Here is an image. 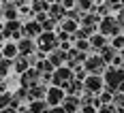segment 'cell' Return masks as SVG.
Segmentation results:
<instances>
[{
    "instance_id": "cell-1",
    "label": "cell",
    "mask_w": 124,
    "mask_h": 113,
    "mask_svg": "<svg viewBox=\"0 0 124 113\" xmlns=\"http://www.w3.org/2000/svg\"><path fill=\"white\" fill-rule=\"evenodd\" d=\"M120 30H122V26H120V21H118V17H111V15L103 17L101 24H99V32L103 34V36H118Z\"/></svg>"
},
{
    "instance_id": "cell-2",
    "label": "cell",
    "mask_w": 124,
    "mask_h": 113,
    "mask_svg": "<svg viewBox=\"0 0 124 113\" xmlns=\"http://www.w3.org/2000/svg\"><path fill=\"white\" fill-rule=\"evenodd\" d=\"M75 79V73L69 68V66H60V68H56L54 71V75H51V83L56 85V88H66L71 81Z\"/></svg>"
},
{
    "instance_id": "cell-3",
    "label": "cell",
    "mask_w": 124,
    "mask_h": 113,
    "mask_svg": "<svg viewBox=\"0 0 124 113\" xmlns=\"http://www.w3.org/2000/svg\"><path fill=\"white\" fill-rule=\"evenodd\" d=\"M84 68H86L88 75H105L107 62H105L101 56H88V60L84 62Z\"/></svg>"
},
{
    "instance_id": "cell-4",
    "label": "cell",
    "mask_w": 124,
    "mask_h": 113,
    "mask_svg": "<svg viewBox=\"0 0 124 113\" xmlns=\"http://www.w3.org/2000/svg\"><path fill=\"white\" fill-rule=\"evenodd\" d=\"M37 47L43 53H51L54 49H58V36H56V32H43L37 38Z\"/></svg>"
},
{
    "instance_id": "cell-5",
    "label": "cell",
    "mask_w": 124,
    "mask_h": 113,
    "mask_svg": "<svg viewBox=\"0 0 124 113\" xmlns=\"http://www.w3.org/2000/svg\"><path fill=\"white\" fill-rule=\"evenodd\" d=\"M84 90L90 92V94H94V96H99L101 92L105 90V79H103V75H88L86 81H84Z\"/></svg>"
},
{
    "instance_id": "cell-6",
    "label": "cell",
    "mask_w": 124,
    "mask_h": 113,
    "mask_svg": "<svg viewBox=\"0 0 124 113\" xmlns=\"http://www.w3.org/2000/svg\"><path fill=\"white\" fill-rule=\"evenodd\" d=\"M39 83H43V79H41V73H39L37 68H28L24 75H19V85L26 90L34 88V85H39Z\"/></svg>"
},
{
    "instance_id": "cell-7",
    "label": "cell",
    "mask_w": 124,
    "mask_h": 113,
    "mask_svg": "<svg viewBox=\"0 0 124 113\" xmlns=\"http://www.w3.org/2000/svg\"><path fill=\"white\" fill-rule=\"evenodd\" d=\"M64 98H66V92L62 88H56V85H51L47 90V96H45V100H47L49 107H60L62 102H64Z\"/></svg>"
},
{
    "instance_id": "cell-8",
    "label": "cell",
    "mask_w": 124,
    "mask_h": 113,
    "mask_svg": "<svg viewBox=\"0 0 124 113\" xmlns=\"http://www.w3.org/2000/svg\"><path fill=\"white\" fill-rule=\"evenodd\" d=\"M41 34H43V28H41V24L34 21V19L22 26V38H39Z\"/></svg>"
},
{
    "instance_id": "cell-9",
    "label": "cell",
    "mask_w": 124,
    "mask_h": 113,
    "mask_svg": "<svg viewBox=\"0 0 124 113\" xmlns=\"http://www.w3.org/2000/svg\"><path fill=\"white\" fill-rule=\"evenodd\" d=\"M17 49H19V56H34L39 51L37 47V41L34 38H22V41H17Z\"/></svg>"
},
{
    "instance_id": "cell-10",
    "label": "cell",
    "mask_w": 124,
    "mask_h": 113,
    "mask_svg": "<svg viewBox=\"0 0 124 113\" xmlns=\"http://www.w3.org/2000/svg\"><path fill=\"white\" fill-rule=\"evenodd\" d=\"M101 19H103V17H99L94 11H90V13H86V15L81 17V24H79V26H81V28H86V30H90V32L94 34V30L99 28Z\"/></svg>"
},
{
    "instance_id": "cell-11",
    "label": "cell",
    "mask_w": 124,
    "mask_h": 113,
    "mask_svg": "<svg viewBox=\"0 0 124 113\" xmlns=\"http://www.w3.org/2000/svg\"><path fill=\"white\" fill-rule=\"evenodd\" d=\"M47 15H49V19H54L56 24H62V21L66 19V9H62L60 4L56 2V4H51V7H49Z\"/></svg>"
},
{
    "instance_id": "cell-12",
    "label": "cell",
    "mask_w": 124,
    "mask_h": 113,
    "mask_svg": "<svg viewBox=\"0 0 124 113\" xmlns=\"http://www.w3.org/2000/svg\"><path fill=\"white\" fill-rule=\"evenodd\" d=\"M47 85L45 83H39V85H34V88L28 90V96H30V102L32 100H45V96H47Z\"/></svg>"
},
{
    "instance_id": "cell-13",
    "label": "cell",
    "mask_w": 124,
    "mask_h": 113,
    "mask_svg": "<svg viewBox=\"0 0 124 113\" xmlns=\"http://www.w3.org/2000/svg\"><path fill=\"white\" fill-rule=\"evenodd\" d=\"M17 15H19V7H17L15 2H7V4H2V17H4L7 21L17 19Z\"/></svg>"
},
{
    "instance_id": "cell-14",
    "label": "cell",
    "mask_w": 124,
    "mask_h": 113,
    "mask_svg": "<svg viewBox=\"0 0 124 113\" xmlns=\"http://www.w3.org/2000/svg\"><path fill=\"white\" fill-rule=\"evenodd\" d=\"M2 58H7V60H15L17 56H19V49H17V43H13V41H7L4 45H2Z\"/></svg>"
},
{
    "instance_id": "cell-15",
    "label": "cell",
    "mask_w": 124,
    "mask_h": 113,
    "mask_svg": "<svg viewBox=\"0 0 124 113\" xmlns=\"http://www.w3.org/2000/svg\"><path fill=\"white\" fill-rule=\"evenodd\" d=\"M62 109H64L66 113H79L81 102H79V98H77V96H66V98H64V102H62Z\"/></svg>"
},
{
    "instance_id": "cell-16",
    "label": "cell",
    "mask_w": 124,
    "mask_h": 113,
    "mask_svg": "<svg viewBox=\"0 0 124 113\" xmlns=\"http://www.w3.org/2000/svg\"><path fill=\"white\" fill-rule=\"evenodd\" d=\"M47 60L54 64V68H60V66H64V62H66V51H62V49H54L49 56H47Z\"/></svg>"
},
{
    "instance_id": "cell-17",
    "label": "cell",
    "mask_w": 124,
    "mask_h": 113,
    "mask_svg": "<svg viewBox=\"0 0 124 113\" xmlns=\"http://www.w3.org/2000/svg\"><path fill=\"white\" fill-rule=\"evenodd\" d=\"M64 92H66V96H77V98H79V96L86 92V90H84V81H77V79H73V81H71V83L64 88Z\"/></svg>"
},
{
    "instance_id": "cell-18",
    "label": "cell",
    "mask_w": 124,
    "mask_h": 113,
    "mask_svg": "<svg viewBox=\"0 0 124 113\" xmlns=\"http://www.w3.org/2000/svg\"><path fill=\"white\" fill-rule=\"evenodd\" d=\"M28 68H32V66H30V62H28L26 56H17V58L13 60V71H15L17 75H24Z\"/></svg>"
},
{
    "instance_id": "cell-19",
    "label": "cell",
    "mask_w": 124,
    "mask_h": 113,
    "mask_svg": "<svg viewBox=\"0 0 124 113\" xmlns=\"http://www.w3.org/2000/svg\"><path fill=\"white\" fill-rule=\"evenodd\" d=\"M88 41H90V49L92 51H101L103 47L109 45V43H107V36H103V34H92Z\"/></svg>"
},
{
    "instance_id": "cell-20",
    "label": "cell",
    "mask_w": 124,
    "mask_h": 113,
    "mask_svg": "<svg viewBox=\"0 0 124 113\" xmlns=\"http://www.w3.org/2000/svg\"><path fill=\"white\" fill-rule=\"evenodd\" d=\"M99 56H101V58H103V60H105L107 64H109V62H113V60L120 56V51H118V49H113L111 45H107V47H103V49L99 51Z\"/></svg>"
},
{
    "instance_id": "cell-21",
    "label": "cell",
    "mask_w": 124,
    "mask_h": 113,
    "mask_svg": "<svg viewBox=\"0 0 124 113\" xmlns=\"http://www.w3.org/2000/svg\"><path fill=\"white\" fill-rule=\"evenodd\" d=\"M28 109H30V113H47L51 107L47 105V100H32L28 102Z\"/></svg>"
},
{
    "instance_id": "cell-22",
    "label": "cell",
    "mask_w": 124,
    "mask_h": 113,
    "mask_svg": "<svg viewBox=\"0 0 124 113\" xmlns=\"http://www.w3.org/2000/svg\"><path fill=\"white\" fill-rule=\"evenodd\" d=\"M58 28H60V30H64V32H69V34L73 36L75 32L79 30V24H77V21H71V19H64V21H62Z\"/></svg>"
},
{
    "instance_id": "cell-23",
    "label": "cell",
    "mask_w": 124,
    "mask_h": 113,
    "mask_svg": "<svg viewBox=\"0 0 124 113\" xmlns=\"http://www.w3.org/2000/svg\"><path fill=\"white\" fill-rule=\"evenodd\" d=\"M9 71H13V60L2 58V60H0V79H7Z\"/></svg>"
},
{
    "instance_id": "cell-24",
    "label": "cell",
    "mask_w": 124,
    "mask_h": 113,
    "mask_svg": "<svg viewBox=\"0 0 124 113\" xmlns=\"http://www.w3.org/2000/svg\"><path fill=\"white\" fill-rule=\"evenodd\" d=\"M75 7L79 11L90 13V11H94V0H75Z\"/></svg>"
},
{
    "instance_id": "cell-25",
    "label": "cell",
    "mask_w": 124,
    "mask_h": 113,
    "mask_svg": "<svg viewBox=\"0 0 124 113\" xmlns=\"http://www.w3.org/2000/svg\"><path fill=\"white\" fill-rule=\"evenodd\" d=\"M99 100H101V105H111V100H113V92L105 88V90L99 94Z\"/></svg>"
},
{
    "instance_id": "cell-26",
    "label": "cell",
    "mask_w": 124,
    "mask_h": 113,
    "mask_svg": "<svg viewBox=\"0 0 124 113\" xmlns=\"http://www.w3.org/2000/svg\"><path fill=\"white\" fill-rule=\"evenodd\" d=\"M81 11L79 9H69L66 11V19H71V21H77V24H81Z\"/></svg>"
},
{
    "instance_id": "cell-27",
    "label": "cell",
    "mask_w": 124,
    "mask_h": 113,
    "mask_svg": "<svg viewBox=\"0 0 124 113\" xmlns=\"http://www.w3.org/2000/svg\"><path fill=\"white\" fill-rule=\"evenodd\" d=\"M9 107H11V92H4V94H0V111L9 109Z\"/></svg>"
},
{
    "instance_id": "cell-28",
    "label": "cell",
    "mask_w": 124,
    "mask_h": 113,
    "mask_svg": "<svg viewBox=\"0 0 124 113\" xmlns=\"http://www.w3.org/2000/svg\"><path fill=\"white\" fill-rule=\"evenodd\" d=\"M111 47H113V49H118V51H124V34H118V36H113Z\"/></svg>"
},
{
    "instance_id": "cell-29",
    "label": "cell",
    "mask_w": 124,
    "mask_h": 113,
    "mask_svg": "<svg viewBox=\"0 0 124 113\" xmlns=\"http://www.w3.org/2000/svg\"><path fill=\"white\" fill-rule=\"evenodd\" d=\"M94 11H96V15H99V17H107V15H109V11H111V7H109L107 2H103V4H99V9H94Z\"/></svg>"
},
{
    "instance_id": "cell-30",
    "label": "cell",
    "mask_w": 124,
    "mask_h": 113,
    "mask_svg": "<svg viewBox=\"0 0 124 113\" xmlns=\"http://www.w3.org/2000/svg\"><path fill=\"white\" fill-rule=\"evenodd\" d=\"M75 49L88 51V49H90V41H75Z\"/></svg>"
},
{
    "instance_id": "cell-31",
    "label": "cell",
    "mask_w": 124,
    "mask_h": 113,
    "mask_svg": "<svg viewBox=\"0 0 124 113\" xmlns=\"http://www.w3.org/2000/svg\"><path fill=\"white\" fill-rule=\"evenodd\" d=\"M58 4H60L62 9L69 11V9H73V7H75V0H58Z\"/></svg>"
},
{
    "instance_id": "cell-32",
    "label": "cell",
    "mask_w": 124,
    "mask_h": 113,
    "mask_svg": "<svg viewBox=\"0 0 124 113\" xmlns=\"http://www.w3.org/2000/svg\"><path fill=\"white\" fill-rule=\"evenodd\" d=\"M96 113H118V111H116V107H113V105H103Z\"/></svg>"
},
{
    "instance_id": "cell-33",
    "label": "cell",
    "mask_w": 124,
    "mask_h": 113,
    "mask_svg": "<svg viewBox=\"0 0 124 113\" xmlns=\"http://www.w3.org/2000/svg\"><path fill=\"white\" fill-rule=\"evenodd\" d=\"M4 92H9L7 90V79H0V94H4Z\"/></svg>"
},
{
    "instance_id": "cell-34",
    "label": "cell",
    "mask_w": 124,
    "mask_h": 113,
    "mask_svg": "<svg viewBox=\"0 0 124 113\" xmlns=\"http://www.w3.org/2000/svg\"><path fill=\"white\" fill-rule=\"evenodd\" d=\"M47 113H66V111L62 109V105H60V107H51V109H49Z\"/></svg>"
},
{
    "instance_id": "cell-35",
    "label": "cell",
    "mask_w": 124,
    "mask_h": 113,
    "mask_svg": "<svg viewBox=\"0 0 124 113\" xmlns=\"http://www.w3.org/2000/svg\"><path fill=\"white\" fill-rule=\"evenodd\" d=\"M0 113H19V111H17V109H11V107H9V109H2Z\"/></svg>"
},
{
    "instance_id": "cell-36",
    "label": "cell",
    "mask_w": 124,
    "mask_h": 113,
    "mask_svg": "<svg viewBox=\"0 0 124 113\" xmlns=\"http://www.w3.org/2000/svg\"><path fill=\"white\" fill-rule=\"evenodd\" d=\"M26 2H30V0H15V4H17V7H26Z\"/></svg>"
},
{
    "instance_id": "cell-37",
    "label": "cell",
    "mask_w": 124,
    "mask_h": 113,
    "mask_svg": "<svg viewBox=\"0 0 124 113\" xmlns=\"http://www.w3.org/2000/svg\"><path fill=\"white\" fill-rule=\"evenodd\" d=\"M45 2H47V4H56L58 0H45Z\"/></svg>"
},
{
    "instance_id": "cell-38",
    "label": "cell",
    "mask_w": 124,
    "mask_h": 113,
    "mask_svg": "<svg viewBox=\"0 0 124 113\" xmlns=\"http://www.w3.org/2000/svg\"><path fill=\"white\" fill-rule=\"evenodd\" d=\"M2 41H7V38H4V34L0 32V45H2Z\"/></svg>"
},
{
    "instance_id": "cell-39",
    "label": "cell",
    "mask_w": 124,
    "mask_h": 113,
    "mask_svg": "<svg viewBox=\"0 0 124 113\" xmlns=\"http://www.w3.org/2000/svg\"><path fill=\"white\" fill-rule=\"evenodd\" d=\"M2 19H4V17H2V7H0V21H2Z\"/></svg>"
},
{
    "instance_id": "cell-40",
    "label": "cell",
    "mask_w": 124,
    "mask_h": 113,
    "mask_svg": "<svg viewBox=\"0 0 124 113\" xmlns=\"http://www.w3.org/2000/svg\"><path fill=\"white\" fill-rule=\"evenodd\" d=\"M0 60H2V53H0Z\"/></svg>"
}]
</instances>
